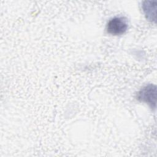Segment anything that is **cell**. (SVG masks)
I'll list each match as a JSON object with an SVG mask.
<instances>
[{
  "label": "cell",
  "instance_id": "obj_1",
  "mask_svg": "<svg viewBox=\"0 0 157 157\" xmlns=\"http://www.w3.org/2000/svg\"><path fill=\"white\" fill-rule=\"evenodd\" d=\"M128 23L125 17H115L107 23L106 29L108 33L117 36L124 34L128 29Z\"/></svg>",
  "mask_w": 157,
  "mask_h": 157
},
{
  "label": "cell",
  "instance_id": "obj_2",
  "mask_svg": "<svg viewBox=\"0 0 157 157\" xmlns=\"http://www.w3.org/2000/svg\"><path fill=\"white\" fill-rule=\"evenodd\" d=\"M137 99L140 101L148 104L151 108H155L156 99V88L150 84L144 86L137 93Z\"/></svg>",
  "mask_w": 157,
  "mask_h": 157
},
{
  "label": "cell",
  "instance_id": "obj_3",
  "mask_svg": "<svg viewBox=\"0 0 157 157\" xmlns=\"http://www.w3.org/2000/svg\"><path fill=\"white\" fill-rule=\"evenodd\" d=\"M156 2L145 1L142 5V9L147 19L152 21L156 20Z\"/></svg>",
  "mask_w": 157,
  "mask_h": 157
}]
</instances>
